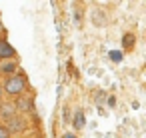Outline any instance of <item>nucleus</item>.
<instances>
[{
    "mask_svg": "<svg viewBox=\"0 0 146 138\" xmlns=\"http://www.w3.org/2000/svg\"><path fill=\"white\" fill-rule=\"evenodd\" d=\"M14 104V110L16 114H26V112H32L34 110V98L32 96H16V100L12 102Z\"/></svg>",
    "mask_w": 146,
    "mask_h": 138,
    "instance_id": "obj_3",
    "label": "nucleus"
},
{
    "mask_svg": "<svg viewBox=\"0 0 146 138\" xmlns=\"http://www.w3.org/2000/svg\"><path fill=\"white\" fill-rule=\"evenodd\" d=\"M18 72H20V66L16 62V58L0 60V74H2V76H12V74H18Z\"/></svg>",
    "mask_w": 146,
    "mask_h": 138,
    "instance_id": "obj_4",
    "label": "nucleus"
},
{
    "mask_svg": "<svg viewBox=\"0 0 146 138\" xmlns=\"http://www.w3.org/2000/svg\"><path fill=\"white\" fill-rule=\"evenodd\" d=\"M114 104H116V98L110 96V98H108V106H114Z\"/></svg>",
    "mask_w": 146,
    "mask_h": 138,
    "instance_id": "obj_12",
    "label": "nucleus"
},
{
    "mask_svg": "<svg viewBox=\"0 0 146 138\" xmlns=\"http://www.w3.org/2000/svg\"><path fill=\"white\" fill-rule=\"evenodd\" d=\"M0 98H2V86H0Z\"/></svg>",
    "mask_w": 146,
    "mask_h": 138,
    "instance_id": "obj_13",
    "label": "nucleus"
},
{
    "mask_svg": "<svg viewBox=\"0 0 146 138\" xmlns=\"http://www.w3.org/2000/svg\"><path fill=\"white\" fill-rule=\"evenodd\" d=\"M0 30H2V22H0Z\"/></svg>",
    "mask_w": 146,
    "mask_h": 138,
    "instance_id": "obj_14",
    "label": "nucleus"
},
{
    "mask_svg": "<svg viewBox=\"0 0 146 138\" xmlns=\"http://www.w3.org/2000/svg\"><path fill=\"white\" fill-rule=\"evenodd\" d=\"M10 136H12V134L6 130V126H4V124H0V138H10Z\"/></svg>",
    "mask_w": 146,
    "mask_h": 138,
    "instance_id": "obj_10",
    "label": "nucleus"
},
{
    "mask_svg": "<svg viewBox=\"0 0 146 138\" xmlns=\"http://www.w3.org/2000/svg\"><path fill=\"white\" fill-rule=\"evenodd\" d=\"M72 126H74V130H82L86 126V114L82 108H76V112L72 116Z\"/></svg>",
    "mask_w": 146,
    "mask_h": 138,
    "instance_id": "obj_6",
    "label": "nucleus"
},
{
    "mask_svg": "<svg viewBox=\"0 0 146 138\" xmlns=\"http://www.w3.org/2000/svg\"><path fill=\"white\" fill-rule=\"evenodd\" d=\"M122 44H124V48H126V50H128V48H132V46H134V34H124Z\"/></svg>",
    "mask_w": 146,
    "mask_h": 138,
    "instance_id": "obj_8",
    "label": "nucleus"
},
{
    "mask_svg": "<svg viewBox=\"0 0 146 138\" xmlns=\"http://www.w3.org/2000/svg\"><path fill=\"white\" fill-rule=\"evenodd\" d=\"M62 138H76V134H74V132H64Z\"/></svg>",
    "mask_w": 146,
    "mask_h": 138,
    "instance_id": "obj_11",
    "label": "nucleus"
},
{
    "mask_svg": "<svg viewBox=\"0 0 146 138\" xmlns=\"http://www.w3.org/2000/svg\"><path fill=\"white\" fill-rule=\"evenodd\" d=\"M14 114H16V110H14V104L12 102H2V104H0V118H2L4 122L8 118H12Z\"/></svg>",
    "mask_w": 146,
    "mask_h": 138,
    "instance_id": "obj_7",
    "label": "nucleus"
},
{
    "mask_svg": "<svg viewBox=\"0 0 146 138\" xmlns=\"http://www.w3.org/2000/svg\"><path fill=\"white\" fill-rule=\"evenodd\" d=\"M110 60L112 62H120L122 60V52L120 50H110Z\"/></svg>",
    "mask_w": 146,
    "mask_h": 138,
    "instance_id": "obj_9",
    "label": "nucleus"
},
{
    "mask_svg": "<svg viewBox=\"0 0 146 138\" xmlns=\"http://www.w3.org/2000/svg\"><path fill=\"white\" fill-rule=\"evenodd\" d=\"M12 58H16V48L6 38H0V60H12Z\"/></svg>",
    "mask_w": 146,
    "mask_h": 138,
    "instance_id": "obj_5",
    "label": "nucleus"
},
{
    "mask_svg": "<svg viewBox=\"0 0 146 138\" xmlns=\"http://www.w3.org/2000/svg\"><path fill=\"white\" fill-rule=\"evenodd\" d=\"M0 86H2L4 94L16 98V96H22L28 90V78L22 72H18V74H12V76H4V80H2Z\"/></svg>",
    "mask_w": 146,
    "mask_h": 138,
    "instance_id": "obj_1",
    "label": "nucleus"
},
{
    "mask_svg": "<svg viewBox=\"0 0 146 138\" xmlns=\"http://www.w3.org/2000/svg\"><path fill=\"white\" fill-rule=\"evenodd\" d=\"M6 130L10 132V134H22L26 128H28V122H26V118L24 116H20V114H14L12 118H8L6 120Z\"/></svg>",
    "mask_w": 146,
    "mask_h": 138,
    "instance_id": "obj_2",
    "label": "nucleus"
}]
</instances>
